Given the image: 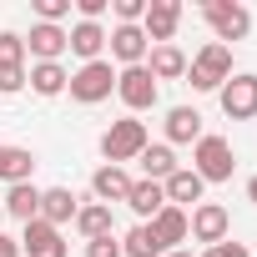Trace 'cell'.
I'll return each instance as SVG.
<instances>
[{
	"instance_id": "cell-22",
	"label": "cell",
	"mask_w": 257,
	"mask_h": 257,
	"mask_svg": "<svg viewBox=\"0 0 257 257\" xmlns=\"http://www.w3.org/2000/svg\"><path fill=\"white\" fill-rule=\"evenodd\" d=\"M6 212L21 217V222H36V217H41V192H36L31 182H16L11 197H6Z\"/></svg>"
},
{
	"instance_id": "cell-35",
	"label": "cell",
	"mask_w": 257,
	"mask_h": 257,
	"mask_svg": "<svg viewBox=\"0 0 257 257\" xmlns=\"http://www.w3.org/2000/svg\"><path fill=\"white\" fill-rule=\"evenodd\" d=\"M247 197H252V202H257V177H252V182H247Z\"/></svg>"
},
{
	"instance_id": "cell-18",
	"label": "cell",
	"mask_w": 257,
	"mask_h": 257,
	"mask_svg": "<svg viewBox=\"0 0 257 257\" xmlns=\"http://www.w3.org/2000/svg\"><path fill=\"white\" fill-rule=\"evenodd\" d=\"M31 172H36V157L26 152V147H0V182H31Z\"/></svg>"
},
{
	"instance_id": "cell-3",
	"label": "cell",
	"mask_w": 257,
	"mask_h": 257,
	"mask_svg": "<svg viewBox=\"0 0 257 257\" xmlns=\"http://www.w3.org/2000/svg\"><path fill=\"white\" fill-rule=\"evenodd\" d=\"M192 162H197L192 172H197L202 182H227V177H232V167H237V157H232V142H227V137H202Z\"/></svg>"
},
{
	"instance_id": "cell-37",
	"label": "cell",
	"mask_w": 257,
	"mask_h": 257,
	"mask_svg": "<svg viewBox=\"0 0 257 257\" xmlns=\"http://www.w3.org/2000/svg\"><path fill=\"white\" fill-rule=\"evenodd\" d=\"M0 217H6V207H0Z\"/></svg>"
},
{
	"instance_id": "cell-32",
	"label": "cell",
	"mask_w": 257,
	"mask_h": 257,
	"mask_svg": "<svg viewBox=\"0 0 257 257\" xmlns=\"http://www.w3.org/2000/svg\"><path fill=\"white\" fill-rule=\"evenodd\" d=\"M202 257H252V252H247L242 242H212V247H207Z\"/></svg>"
},
{
	"instance_id": "cell-5",
	"label": "cell",
	"mask_w": 257,
	"mask_h": 257,
	"mask_svg": "<svg viewBox=\"0 0 257 257\" xmlns=\"http://www.w3.org/2000/svg\"><path fill=\"white\" fill-rule=\"evenodd\" d=\"M111 86H116V71H111L106 61H91V66H81V71L71 76V96L86 101V106H91V101H106Z\"/></svg>"
},
{
	"instance_id": "cell-30",
	"label": "cell",
	"mask_w": 257,
	"mask_h": 257,
	"mask_svg": "<svg viewBox=\"0 0 257 257\" xmlns=\"http://www.w3.org/2000/svg\"><path fill=\"white\" fill-rule=\"evenodd\" d=\"M21 86H26V66H11V61H0V91L11 96V91H21Z\"/></svg>"
},
{
	"instance_id": "cell-34",
	"label": "cell",
	"mask_w": 257,
	"mask_h": 257,
	"mask_svg": "<svg viewBox=\"0 0 257 257\" xmlns=\"http://www.w3.org/2000/svg\"><path fill=\"white\" fill-rule=\"evenodd\" d=\"M0 257H21V242H16V237H6V232H0Z\"/></svg>"
},
{
	"instance_id": "cell-20",
	"label": "cell",
	"mask_w": 257,
	"mask_h": 257,
	"mask_svg": "<svg viewBox=\"0 0 257 257\" xmlns=\"http://www.w3.org/2000/svg\"><path fill=\"white\" fill-rule=\"evenodd\" d=\"M31 86H36V96H61L71 86V76L61 71V61H36L31 66Z\"/></svg>"
},
{
	"instance_id": "cell-16",
	"label": "cell",
	"mask_w": 257,
	"mask_h": 257,
	"mask_svg": "<svg viewBox=\"0 0 257 257\" xmlns=\"http://www.w3.org/2000/svg\"><path fill=\"white\" fill-rule=\"evenodd\" d=\"M126 207H132L137 217H157V212L167 207L162 182H132V192H126Z\"/></svg>"
},
{
	"instance_id": "cell-2",
	"label": "cell",
	"mask_w": 257,
	"mask_h": 257,
	"mask_svg": "<svg viewBox=\"0 0 257 257\" xmlns=\"http://www.w3.org/2000/svg\"><path fill=\"white\" fill-rule=\"evenodd\" d=\"M101 152H106L111 167L142 157V152H147V126L132 121V116H126V121H111V126H106V137H101Z\"/></svg>"
},
{
	"instance_id": "cell-17",
	"label": "cell",
	"mask_w": 257,
	"mask_h": 257,
	"mask_svg": "<svg viewBox=\"0 0 257 257\" xmlns=\"http://www.w3.org/2000/svg\"><path fill=\"white\" fill-rule=\"evenodd\" d=\"M147 227H152V237H157L162 247H172V242H182V237H187V212H182V207H162Z\"/></svg>"
},
{
	"instance_id": "cell-10",
	"label": "cell",
	"mask_w": 257,
	"mask_h": 257,
	"mask_svg": "<svg viewBox=\"0 0 257 257\" xmlns=\"http://www.w3.org/2000/svg\"><path fill=\"white\" fill-rule=\"evenodd\" d=\"M227 207H217V202H202L197 212H192V222H187V232L197 237V242H227Z\"/></svg>"
},
{
	"instance_id": "cell-6",
	"label": "cell",
	"mask_w": 257,
	"mask_h": 257,
	"mask_svg": "<svg viewBox=\"0 0 257 257\" xmlns=\"http://www.w3.org/2000/svg\"><path fill=\"white\" fill-rule=\"evenodd\" d=\"M116 91H121V101L132 106V111L157 106V76H152L147 66H126V71L116 76Z\"/></svg>"
},
{
	"instance_id": "cell-25",
	"label": "cell",
	"mask_w": 257,
	"mask_h": 257,
	"mask_svg": "<svg viewBox=\"0 0 257 257\" xmlns=\"http://www.w3.org/2000/svg\"><path fill=\"white\" fill-rule=\"evenodd\" d=\"M162 252H167V247L152 237V227H147V222H142V227H132V232L121 237V257H162Z\"/></svg>"
},
{
	"instance_id": "cell-31",
	"label": "cell",
	"mask_w": 257,
	"mask_h": 257,
	"mask_svg": "<svg viewBox=\"0 0 257 257\" xmlns=\"http://www.w3.org/2000/svg\"><path fill=\"white\" fill-rule=\"evenodd\" d=\"M142 16H147V0H116V21L121 26H137Z\"/></svg>"
},
{
	"instance_id": "cell-1",
	"label": "cell",
	"mask_w": 257,
	"mask_h": 257,
	"mask_svg": "<svg viewBox=\"0 0 257 257\" xmlns=\"http://www.w3.org/2000/svg\"><path fill=\"white\" fill-rule=\"evenodd\" d=\"M227 76H232V46H222V41H207V46L197 51V61L187 66L192 91H222Z\"/></svg>"
},
{
	"instance_id": "cell-19",
	"label": "cell",
	"mask_w": 257,
	"mask_h": 257,
	"mask_svg": "<svg viewBox=\"0 0 257 257\" xmlns=\"http://www.w3.org/2000/svg\"><path fill=\"white\" fill-rule=\"evenodd\" d=\"M26 46H31L36 61H56V56L66 51V31H61V26H31V41H26Z\"/></svg>"
},
{
	"instance_id": "cell-15",
	"label": "cell",
	"mask_w": 257,
	"mask_h": 257,
	"mask_svg": "<svg viewBox=\"0 0 257 257\" xmlns=\"http://www.w3.org/2000/svg\"><path fill=\"white\" fill-rule=\"evenodd\" d=\"M202 187H207V182H202L192 167H177V172L162 182V192H167V207H172V202H202Z\"/></svg>"
},
{
	"instance_id": "cell-14",
	"label": "cell",
	"mask_w": 257,
	"mask_h": 257,
	"mask_svg": "<svg viewBox=\"0 0 257 257\" xmlns=\"http://www.w3.org/2000/svg\"><path fill=\"white\" fill-rule=\"evenodd\" d=\"M91 192L101 197V207H111V202H126V192H132V177H126L121 167H101V172L91 177Z\"/></svg>"
},
{
	"instance_id": "cell-33",
	"label": "cell",
	"mask_w": 257,
	"mask_h": 257,
	"mask_svg": "<svg viewBox=\"0 0 257 257\" xmlns=\"http://www.w3.org/2000/svg\"><path fill=\"white\" fill-rule=\"evenodd\" d=\"M76 11H81V21H101L106 16V0H76Z\"/></svg>"
},
{
	"instance_id": "cell-9",
	"label": "cell",
	"mask_w": 257,
	"mask_h": 257,
	"mask_svg": "<svg viewBox=\"0 0 257 257\" xmlns=\"http://www.w3.org/2000/svg\"><path fill=\"white\" fill-rule=\"evenodd\" d=\"M142 21H147V26H142L147 41H162V46H167V41L177 36V26H182V6H177V0H152Z\"/></svg>"
},
{
	"instance_id": "cell-7",
	"label": "cell",
	"mask_w": 257,
	"mask_h": 257,
	"mask_svg": "<svg viewBox=\"0 0 257 257\" xmlns=\"http://www.w3.org/2000/svg\"><path fill=\"white\" fill-rule=\"evenodd\" d=\"M222 111H227L232 121L257 116V76H227V86H222Z\"/></svg>"
},
{
	"instance_id": "cell-8",
	"label": "cell",
	"mask_w": 257,
	"mask_h": 257,
	"mask_svg": "<svg viewBox=\"0 0 257 257\" xmlns=\"http://www.w3.org/2000/svg\"><path fill=\"white\" fill-rule=\"evenodd\" d=\"M21 252L26 257H66V242H61V227L51 222H26V237H21Z\"/></svg>"
},
{
	"instance_id": "cell-26",
	"label": "cell",
	"mask_w": 257,
	"mask_h": 257,
	"mask_svg": "<svg viewBox=\"0 0 257 257\" xmlns=\"http://www.w3.org/2000/svg\"><path fill=\"white\" fill-rule=\"evenodd\" d=\"M76 227L86 232V242H91V237H106V232H111V207H101V202H96V207H81V212H76Z\"/></svg>"
},
{
	"instance_id": "cell-36",
	"label": "cell",
	"mask_w": 257,
	"mask_h": 257,
	"mask_svg": "<svg viewBox=\"0 0 257 257\" xmlns=\"http://www.w3.org/2000/svg\"><path fill=\"white\" fill-rule=\"evenodd\" d=\"M162 257H192V252H162Z\"/></svg>"
},
{
	"instance_id": "cell-24",
	"label": "cell",
	"mask_w": 257,
	"mask_h": 257,
	"mask_svg": "<svg viewBox=\"0 0 257 257\" xmlns=\"http://www.w3.org/2000/svg\"><path fill=\"white\" fill-rule=\"evenodd\" d=\"M137 162H142L147 182H167V177L177 172V157H172V147H152V142H147V152H142Z\"/></svg>"
},
{
	"instance_id": "cell-21",
	"label": "cell",
	"mask_w": 257,
	"mask_h": 257,
	"mask_svg": "<svg viewBox=\"0 0 257 257\" xmlns=\"http://www.w3.org/2000/svg\"><path fill=\"white\" fill-rule=\"evenodd\" d=\"M167 137L172 142H202V116L192 106H172L167 111Z\"/></svg>"
},
{
	"instance_id": "cell-27",
	"label": "cell",
	"mask_w": 257,
	"mask_h": 257,
	"mask_svg": "<svg viewBox=\"0 0 257 257\" xmlns=\"http://www.w3.org/2000/svg\"><path fill=\"white\" fill-rule=\"evenodd\" d=\"M0 61H11V66L26 61V41H21L16 31H0Z\"/></svg>"
},
{
	"instance_id": "cell-28",
	"label": "cell",
	"mask_w": 257,
	"mask_h": 257,
	"mask_svg": "<svg viewBox=\"0 0 257 257\" xmlns=\"http://www.w3.org/2000/svg\"><path fill=\"white\" fill-rule=\"evenodd\" d=\"M36 16H41V26H56L61 16H71V0H36Z\"/></svg>"
},
{
	"instance_id": "cell-4",
	"label": "cell",
	"mask_w": 257,
	"mask_h": 257,
	"mask_svg": "<svg viewBox=\"0 0 257 257\" xmlns=\"http://www.w3.org/2000/svg\"><path fill=\"white\" fill-rule=\"evenodd\" d=\"M202 16L212 21V31H217V41H222V46H227V41H242V36L252 31V16H247L242 6H232V0H207Z\"/></svg>"
},
{
	"instance_id": "cell-29",
	"label": "cell",
	"mask_w": 257,
	"mask_h": 257,
	"mask_svg": "<svg viewBox=\"0 0 257 257\" xmlns=\"http://www.w3.org/2000/svg\"><path fill=\"white\" fill-rule=\"evenodd\" d=\"M86 257H121V242H116V232H106V237H91V242H86Z\"/></svg>"
},
{
	"instance_id": "cell-23",
	"label": "cell",
	"mask_w": 257,
	"mask_h": 257,
	"mask_svg": "<svg viewBox=\"0 0 257 257\" xmlns=\"http://www.w3.org/2000/svg\"><path fill=\"white\" fill-rule=\"evenodd\" d=\"M157 81H177V76H187V56L177 51V46H157L152 51V66H147Z\"/></svg>"
},
{
	"instance_id": "cell-13",
	"label": "cell",
	"mask_w": 257,
	"mask_h": 257,
	"mask_svg": "<svg viewBox=\"0 0 257 257\" xmlns=\"http://www.w3.org/2000/svg\"><path fill=\"white\" fill-rule=\"evenodd\" d=\"M76 192L71 187H51V192H41V222H51V227H61V222H76Z\"/></svg>"
},
{
	"instance_id": "cell-12",
	"label": "cell",
	"mask_w": 257,
	"mask_h": 257,
	"mask_svg": "<svg viewBox=\"0 0 257 257\" xmlns=\"http://www.w3.org/2000/svg\"><path fill=\"white\" fill-rule=\"evenodd\" d=\"M101 46H106V31H101L96 21H81V26H71V31H66V51H76L86 66H91V61H101Z\"/></svg>"
},
{
	"instance_id": "cell-11",
	"label": "cell",
	"mask_w": 257,
	"mask_h": 257,
	"mask_svg": "<svg viewBox=\"0 0 257 257\" xmlns=\"http://www.w3.org/2000/svg\"><path fill=\"white\" fill-rule=\"evenodd\" d=\"M106 41H111V56H116V61H126V66H142V56H147V46H152L142 26H116Z\"/></svg>"
}]
</instances>
